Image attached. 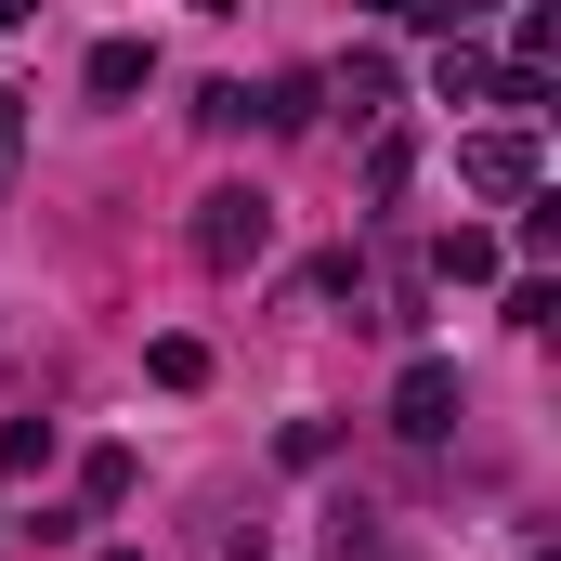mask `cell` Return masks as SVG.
<instances>
[{"label":"cell","mask_w":561,"mask_h":561,"mask_svg":"<svg viewBox=\"0 0 561 561\" xmlns=\"http://www.w3.org/2000/svg\"><path fill=\"white\" fill-rule=\"evenodd\" d=\"M13 157H26V92L0 79V183H13Z\"/></svg>","instance_id":"cell-18"},{"label":"cell","mask_w":561,"mask_h":561,"mask_svg":"<svg viewBox=\"0 0 561 561\" xmlns=\"http://www.w3.org/2000/svg\"><path fill=\"white\" fill-rule=\"evenodd\" d=\"M327 92H340V105H353V118H379V105H392V92H405V66H392V53H353V66H340V79H327Z\"/></svg>","instance_id":"cell-7"},{"label":"cell","mask_w":561,"mask_h":561,"mask_svg":"<svg viewBox=\"0 0 561 561\" xmlns=\"http://www.w3.org/2000/svg\"><path fill=\"white\" fill-rule=\"evenodd\" d=\"M0 470H13V483L53 470V419H13V431H0Z\"/></svg>","instance_id":"cell-13"},{"label":"cell","mask_w":561,"mask_h":561,"mask_svg":"<svg viewBox=\"0 0 561 561\" xmlns=\"http://www.w3.org/2000/svg\"><path fill=\"white\" fill-rule=\"evenodd\" d=\"M26 13H39V0H0V26H26Z\"/></svg>","instance_id":"cell-19"},{"label":"cell","mask_w":561,"mask_h":561,"mask_svg":"<svg viewBox=\"0 0 561 561\" xmlns=\"http://www.w3.org/2000/svg\"><path fill=\"white\" fill-rule=\"evenodd\" d=\"M131 483H144L131 444H92V457H79V496H92V510H131Z\"/></svg>","instance_id":"cell-8"},{"label":"cell","mask_w":561,"mask_h":561,"mask_svg":"<svg viewBox=\"0 0 561 561\" xmlns=\"http://www.w3.org/2000/svg\"><path fill=\"white\" fill-rule=\"evenodd\" d=\"M79 79H92V105H131L144 79H157V39H92V66H79Z\"/></svg>","instance_id":"cell-6"},{"label":"cell","mask_w":561,"mask_h":561,"mask_svg":"<svg viewBox=\"0 0 561 561\" xmlns=\"http://www.w3.org/2000/svg\"><path fill=\"white\" fill-rule=\"evenodd\" d=\"M405 170H419V144H405V131H379V157H366V196L392 209V196H405Z\"/></svg>","instance_id":"cell-12"},{"label":"cell","mask_w":561,"mask_h":561,"mask_svg":"<svg viewBox=\"0 0 561 561\" xmlns=\"http://www.w3.org/2000/svg\"><path fill=\"white\" fill-rule=\"evenodd\" d=\"M249 118H262L249 79H209V92H196V131H249Z\"/></svg>","instance_id":"cell-11"},{"label":"cell","mask_w":561,"mask_h":561,"mask_svg":"<svg viewBox=\"0 0 561 561\" xmlns=\"http://www.w3.org/2000/svg\"><path fill=\"white\" fill-rule=\"evenodd\" d=\"M392 431H405V444H444V431H457V353H405V379H392Z\"/></svg>","instance_id":"cell-2"},{"label":"cell","mask_w":561,"mask_h":561,"mask_svg":"<svg viewBox=\"0 0 561 561\" xmlns=\"http://www.w3.org/2000/svg\"><path fill=\"white\" fill-rule=\"evenodd\" d=\"M183 249H196L209 275H249V262L275 249V196H262V183H209L196 222H183Z\"/></svg>","instance_id":"cell-1"},{"label":"cell","mask_w":561,"mask_h":561,"mask_svg":"<svg viewBox=\"0 0 561 561\" xmlns=\"http://www.w3.org/2000/svg\"><path fill=\"white\" fill-rule=\"evenodd\" d=\"M313 105H327V79H313V66L262 79V131H313Z\"/></svg>","instance_id":"cell-9"},{"label":"cell","mask_w":561,"mask_h":561,"mask_svg":"<svg viewBox=\"0 0 561 561\" xmlns=\"http://www.w3.org/2000/svg\"><path fill=\"white\" fill-rule=\"evenodd\" d=\"M510 249H523V262H549V249H561V196H549V183L523 196V236H510Z\"/></svg>","instance_id":"cell-14"},{"label":"cell","mask_w":561,"mask_h":561,"mask_svg":"<svg viewBox=\"0 0 561 561\" xmlns=\"http://www.w3.org/2000/svg\"><path fill=\"white\" fill-rule=\"evenodd\" d=\"M510 327H561V287L549 275H510Z\"/></svg>","instance_id":"cell-17"},{"label":"cell","mask_w":561,"mask_h":561,"mask_svg":"<svg viewBox=\"0 0 561 561\" xmlns=\"http://www.w3.org/2000/svg\"><path fill=\"white\" fill-rule=\"evenodd\" d=\"M275 457H287V470H327V457H340V431H327V419H287Z\"/></svg>","instance_id":"cell-15"},{"label":"cell","mask_w":561,"mask_h":561,"mask_svg":"<svg viewBox=\"0 0 561 561\" xmlns=\"http://www.w3.org/2000/svg\"><path fill=\"white\" fill-rule=\"evenodd\" d=\"M431 92H444V105H496V53H483V39L457 26V39L431 53Z\"/></svg>","instance_id":"cell-5"},{"label":"cell","mask_w":561,"mask_h":561,"mask_svg":"<svg viewBox=\"0 0 561 561\" xmlns=\"http://www.w3.org/2000/svg\"><path fill=\"white\" fill-rule=\"evenodd\" d=\"M457 183H470V196H536V131H523V118H510V131H470L457 144Z\"/></svg>","instance_id":"cell-3"},{"label":"cell","mask_w":561,"mask_h":561,"mask_svg":"<svg viewBox=\"0 0 561 561\" xmlns=\"http://www.w3.org/2000/svg\"><path fill=\"white\" fill-rule=\"evenodd\" d=\"M144 379H157V392H209V340H183V327H170V340L144 353Z\"/></svg>","instance_id":"cell-10"},{"label":"cell","mask_w":561,"mask_h":561,"mask_svg":"<svg viewBox=\"0 0 561 561\" xmlns=\"http://www.w3.org/2000/svg\"><path fill=\"white\" fill-rule=\"evenodd\" d=\"M496 275H510V249H496L483 222H444V236H431V287H496Z\"/></svg>","instance_id":"cell-4"},{"label":"cell","mask_w":561,"mask_h":561,"mask_svg":"<svg viewBox=\"0 0 561 561\" xmlns=\"http://www.w3.org/2000/svg\"><path fill=\"white\" fill-rule=\"evenodd\" d=\"M496 105L510 118H549V66H496Z\"/></svg>","instance_id":"cell-16"},{"label":"cell","mask_w":561,"mask_h":561,"mask_svg":"<svg viewBox=\"0 0 561 561\" xmlns=\"http://www.w3.org/2000/svg\"><path fill=\"white\" fill-rule=\"evenodd\" d=\"M536 561H549V549H536Z\"/></svg>","instance_id":"cell-20"}]
</instances>
